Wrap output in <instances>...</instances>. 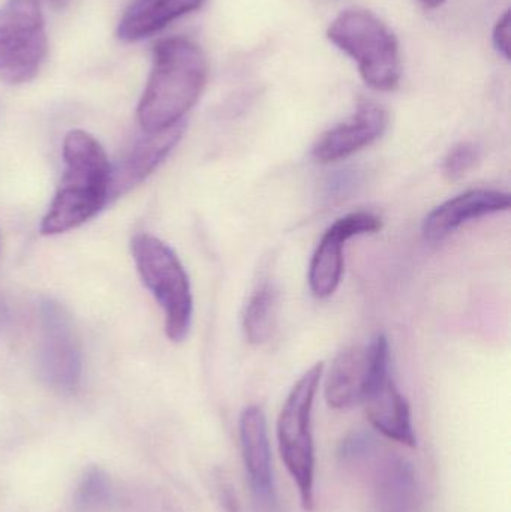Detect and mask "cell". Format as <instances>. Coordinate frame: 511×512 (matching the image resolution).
<instances>
[{
  "label": "cell",
  "instance_id": "ffe728a7",
  "mask_svg": "<svg viewBox=\"0 0 511 512\" xmlns=\"http://www.w3.org/2000/svg\"><path fill=\"white\" fill-rule=\"evenodd\" d=\"M511 20H510V11L504 12L503 17L498 20L497 26L494 29V35H492V39H494L495 48H497L498 53L503 54L507 60L510 59V44H511Z\"/></svg>",
  "mask_w": 511,
  "mask_h": 512
},
{
  "label": "cell",
  "instance_id": "30bf717a",
  "mask_svg": "<svg viewBox=\"0 0 511 512\" xmlns=\"http://www.w3.org/2000/svg\"><path fill=\"white\" fill-rule=\"evenodd\" d=\"M389 117L375 102L365 101L356 113L321 134L312 147V158L320 164L344 161L383 137Z\"/></svg>",
  "mask_w": 511,
  "mask_h": 512
},
{
  "label": "cell",
  "instance_id": "ac0fdd59",
  "mask_svg": "<svg viewBox=\"0 0 511 512\" xmlns=\"http://www.w3.org/2000/svg\"><path fill=\"white\" fill-rule=\"evenodd\" d=\"M384 505L387 507V512H408L410 502L408 499L413 496L414 481L413 472L408 465H405L404 460L392 462L387 465L384 471Z\"/></svg>",
  "mask_w": 511,
  "mask_h": 512
},
{
  "label": "cell",
  "instance_id": "5b68a950",
  "mask_svg": "<svg viewBox=\"0 0 511 512\" xmlns=\"http://www.w3.org/2000/svg\"><path fill=\"white\" fill-rule=\"evenodd\" d=\"M138 273L164 310L165 333L171 342L188 336L194 313L191 283L179 256L158 237L137 234L131 243Z\"/></svg>",
  "mask_w": 511,
  "mask_h": 512
},
{
  "label": "cell",
  "instance_id": "44dd1931",
  "mask_svg": "<svg viewBox=\"0 0 511 512\" xmlns=\"http://www.w3.org/2000/svg\"><path fill=\"white\" fill-rule=\"evenodd\" d=\"M420 2L423 3L425 8L435 9L440 8V6L443 5V3H446L447 0H420Z\"/></svg>",
  "mask_w": 511,
  "mask_h": 512
},
{
  "label": "cell",
  "instance_id": "5bb4252c",
  "mask_svg": "<svg viewBox=\"0 0 511 512\" xmlns=\"http://www.w3.org/2000/svg\"><path fill=\"white\" fill-rule=\"evenodd\" d=\"M372 357L368 346H348L330 366L324 394L330 408L345 411L362 403L371 378Z\"/></svg>",
  "mask_w": 511,
  "mask_h": 512
},
{
  "label": "cell",
  "instance_id": "6da1fadb",
  "mask_svg": "<svg viewBox=\"0 0 511 512\" xmlns=\"http://www.w3.org/2000/svg\"><path fill=\"white\" fill-rule=\"evenodd\" d=\"M207 59L191 39L167 38L153 50V66L138 105V122L147 132L183 122L206 87Z\"/></svg>",
  "mask_w": 511,
  "mask_h": 512
},
{
  "label": "cell",
  "instance_id": "7a4b0ae2",
  "mask_svg": "<svg viewBox=\"0 0 511 512\" xmlns=\"http://www.w3.org/2000/svg\"><path fill=\"white\" fill-rule=\"evenodd\" d=\"M62 182L42 219L41 233L57 236L86 224L110 197L111 164L101 144L87 132L71 131L63 141Z\"/></svg>",
  "mask_w": 511,
  "mask_h": 512
},
{
  "label": "cell",
  "instance_id": "e0dca14e",
  "mask_svg": "<svg viewBox=\"0 0 511 512\" xmlns=\"http://www.w3.org/2000/svg\"><path fill=\"white\" fill-rule=\"evenodd\" d=\"M113 499L110 477L104 469L92 466L84 472L74 493V512H104Z\"/></svg>",
  "mask_w": 511,
  "mask_h": 512
},
{
  "label": "cell",
  "instance_id": "3957f363",
  "mask_svg": "<svg viewBox=\"0 0 511 512\" xmlns=\"http://www.w3.org/2000/svg\"><path fill=\"white\" fill-rule=\"evenodd\" d=\"M327 38L359 65L372 89L392 92L401 81V56L395 33L372 12L347 9L327 29Z\"/></svg>",
  "mask_w": 511,
  "mask_h": 512
},
{
  "label": "cell",
  "instance_id": "8fae6325",
  "mask_svg": "<svg viewBox=\"0 0 511 512\" xmlns=\"http://www.w3.org/2000/svg\"><path fill=\"white\" fill-rule=\"evenodd\" d=\"M185 122L176 123L161 131L147 132L134 141L125 155L111 167L110 197H120L143 183L182 140Z\"/></svg>",
  "mask_w": 511,
  "mask_h": 512
},
{
  "label": "cell",
  "instance_id": "9a60e30c",
  "mask_svg": "<svg viewBox=\"0 0 511 512\" xmlns=\"http://www.w3.org/2000/svg\"><path fill=\"white\" fill-rule=\"evenodd\" d=\"M207 0H135L120 20L117 36L137 42L155 35L183 15L197 11Z\"/></svg>",
  "mask_w": 511,
  "mask_h": 512
},
{
  "label": "cell",
  "instance_id": "9c48e42d",
  "mask_svg": "<svg viewBox=\"0 0 511 512\" xmlns=\"http://www.w3.org/2000/svg\"><path fill=\"white\" fill-rule=\"evenodd\" d=\"M383 221L371 212H354L342 216L321 237L311 264L308 282L312 294L324 300L332 297L344 274V249L348 240L381 231Z\"/></svg>",
  "mask_w": 511,
  "mask_h": 512
},
{
  "label": "cell",
  "instance_id": "52a82bcc",
  "mask_svg": "<svg viewBox=\"0 0 511 512\" xmlns=\"http://www.w3.org/2000/svg\"><path fill=\"white\" fill-rule=\"evenodd\" d=\"M372 357L371 378L362 405L372 426L392 441L405 447L416 448L410 403L396 387L390 376L389 340L378 334L369 343Z\"/></svg>",
  "mask_w": 511,
  "mask_h": 512
},
{
  "label": "cell",
  "instance_id": "7c38bea8",
  "mask_svg": "<svg viewBox=\"0 0 511 512\" xmlns=\"http://www.w3.org/2000/svg\"><path fill=\"white\" fill-rule=\"evenodd\" d=\"M510 207L511 197L506 192L473 189L435 207L423 221V236L428 242H441L467 222L507 212Z\"/></svg>",
  "mask_w": 511,
  "mask_h": 512
},
{
  "label": "cell",
  "instance_id": "4fadbf2b",
  "mask_svg": "<svg viewBox=\"0 0 511 512\" xmlns=\"http://www.w3.org/2000/svg\"><path fill=\"white\" fill-rule=\"evenodd\" d=\"M240 448L252 493L267 507L275 505L272 451H270L267 420L257 405L246 406L239 418Z\"/></svg>",
  "mask_w": 511,
  "mask_h": 512
},
{
  "label": "cell",
  "instance_id": "2e32d148",
  "mask_svg": "<svg viewBox=\"0 0 511 512\" xmlns=\"http://www.w3.org/2000/svg\"><path fill=\"white\" fill-rule=\"evenodd\" d=\"M276 307L278 295L275 286L270 282L258 285L249 297L243 312V331L249 343L261 345L270 339L275 328Z\"/></svg>",
  "mask_w": 511,
  "mask_h": 512
},
{
  "label": "cell",
  "instance_id": "8992f818",
  "mask_svg": "<svg viewBox=\"0 0 511 512\" xmlns=\"http://www.w3.org/2000/svg\"><path fill=\"white\" fill-rule=\"evenodd\" d=\"M47 50L38 0H6L0 8V80L29 83L41 69Z\"/></svg>",
  "mask_w": 511,
  "mask_h": 512
},
{
  "label": "cell",
  "instance_id": "d6986e66",
  "mask_svg": "<svg viewBox=\"0 0 511 512\" xmlns=\"http://www.w3.org/2000/svg\"><path fill=\"white\" fill-rule=\"evenodd\" d=\"M480 161V150L473 143L456 144L443 161V174L450 182L464 179Z\"/></svg>",
  "mask_w": 511,
  "mask_h": 512
},
{
  "label": "cell",
  "instance_id": "ba28073f",
  "mask_svg": "<svg viewBox=\"0 0 511 512\" xmlns=\"http://www.w3.org/2000/svg\"><path fill=\"white\" fill-rule=\"evenodd\" d=\"M39 321V369L42 378L57 393L72 396L80 388L83 361L71 318L65 307L48 298L39 307Z\"/></svg>",
  "mask_w": 511,
  "mask_h": 512
},
{
  "label": "cell",
  "instance_id": "277c9868",
  "mask_svg": "<svg viewBox=\"0 0 511 512\" xmlns=\"http://www.w3.org/2000/svg\"><path fill=\"white\" fill-rule=\"evenodd\" d=\"M324 363L314 364L288 393L278 418L279 454L299 490L303 510L315 507V447L312 409L323 378Z\"/></svg>",
  "mask_w": 511,
  "mask_h": 512
},
{
  "label": "cell",
  "instance_id": "7402d4cb",
  "mask_svg": "<svg viewBox=\"0 0 511 512\" xmlns=\"http://www.w3.org/2000/svg\"><path fill=\"white\" fill-rule=\"evenodd\" d=\"M47 2L50 3L51 6H54L56 9H63L69 5L71 0H47Z\"/></svg>",
  "mask_w": 511,
  "mask_h": 512
}]
</instances>
